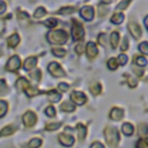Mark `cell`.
<instances>
[{"label": "cell", "instance_id": "cell-44", "mask_svg": "<svg viewBox=\"0 0 148 148\" xmlns=\"http://www.w3.org/2000/svg\"><path fill=\"white\" fill-rule=\"evenodd\" d=\"M58 88H59V90H61V91H66V90H68V88H69V86H68V83H65V82H61V83H59V86H58Z\"/></svg>", "mask_w": 148, "mask_h": 148}, {"label": "cell", "instance_id": "cell-15", "mask_svg": "<svg viewBox=\"0 0 148 148\" xmlns=\"http://www.w3.org/2000/svg\"><path fill=\"white\" fill-rule=\"evenodd\" d=\"M18 43H20V37H18L17 34H13V35L9 36L8 39H7V44H8L9 47H15Z\"/></svg>", "mask_w": 148, "mask_h": 148}, {"label": "cell", "instance_id": "cell-9", "mask_svg": "<svg viewBox=\"0 0 148 148\" xmlns=\"http://www.w3.org/2000/svg\"><path fill=\"white\" fill-rule=\"evenodd\" d=\"M128 30H130L131 35H132L135 39L140 38L141 35H142V31H141L140 25H139L138 23H135V22H130V23H128Z\"/></svg>", "mask_w": 148, "mask_h": 148}, {"label": "cell", "instance_id": "cell-36", "mask_svg": "<svg viewBox=\"0 0 148 148\" xmlns=\"http://www.w3.org/2000/svg\"><path fill=\"white\" fill-rule=\"evenodd\" d=\"M30 77L32 79V80H35V81H39L40 80V77H42V74H40V71L39 69H36L35 72H32L31 74H30Z\"/></svg>", "mask_w": 148, "mask_h": 148}, {"label": "cell", "instance_id": "cell-16", "mask_svg": "<svg viewBox=\"0 0 148 148\" xmlns=\"http://www.w3.org/2000/svg\"><path fill=\"white\" fill-rule=\"evenodd\" d=\"M121 131H123V133L125 134V135H132L133 133H134V127H133V125L132 124H130V123H125V124H123V127H121Z\"/></svg>", "mask_w": 148, "mask_h": 148}, {"label": "cell", "instance_id": "cell-43", "mask_svg": "<svg viewBox=\"0 0 148 148\" xmlns=\"http://www.w3.org/2000/svg\"><path fill=\"white\" fill-rule=\"evenodd\" d=\"M105 39H106V35L105 34H99V36H98V43L101 45H105Z\"/></svg>", "mask_w": 148, "mask_h": 148}, {"label": "cell", "instance_id": "cell-47", "mask_svg": "<svg viewBox=\"0 0 148 148\" xmlns=\"http://www.w3.org/2000/svg\"><path fill=\"white\" fill-rule=\"evenodd\" d=\"M90 148H104V146L101 143V142H98V141H96V142H94V143H91V146H90Z\"/></svg>", "mask_w": 148, "mask_h": 148}, {"label": "cell", "instance_id": "cell-3", "mask_svg": "<svg viewBox=\"0 0 148 148\" xmlns=\"http://www.w3.org/2000/svg\"><path fill=\"white\" fill-rule=\"evenodd\" d=\"M47 40L51 44H64L67 40V32L65 30H51L47 34Z\"/></svg>", "mask_w": 148, "mask_h": 148}, {"label": "cell", "instance_id": "cell-2", "mask_svg": "<svg viewBox=\"0 0 148 148\" xmlns=\"http://www.w3.org/2000/svg\"><path fill=\"white\" fill-rule=\"evenodd\" d=\"M104 135H105V140L108 142V145L111 147V148H116L118 142H119V132L117 128L114 127H110L108 126L105 130H104Z\"/></svg>", "mask_w": 148, "mask_h": 148}, {"label": "cell", "instance_id": "cell-40", "mask_svg": "<svg viewBox=\"0 0 148 148\" xmlns=\"http://www.w3.org/2000/svg\"><path fill=\"white\" fill-rule=\"evenodd\" d=\"M125 76H126V79H127V82H128V86L130 87H132V88H134V87H136V80L135 79H133L132 76H128L127 74H125Z\"/></svg>", "mask_w": 148, "mask_h": 148}, {"label": "cell", "instance_id": "cell-14", "mask_svg": "<svg viewBox=\"0 0 148 148\" xmlns=\"http://www.w3.org/2000/svg\"><path fill=\"white\" fill-rule=\"evenodd\" d=\"M36 65H37V58H36V57H29L28 59H25V61H24V64H23V67H24V69L30 71V69H32Z\"/></svg>", "mask_w": 148, "mask_h": 148}, {"label": "cell", "instance_id": "cell-10", "mask_svg": "<svg viewBox=\"0 0 148 148\" xmlns=\"http://www.w3.org/2000/svg\"><path fill=\"white\" fill-rule=\"evenodd\" d=\"M80 15L86 20V21H90L94 17V8L90 6H84L81 8L80 10Z\"/></svg>", "mask_w": 148, "mask_h": 148}, {"label": "cell", "instance_id": "cell-5", "mask_svg": "<svg viewBox=\"0 0 148 148\" xmlns=\"http://www.w3.org/2000/svg\"><path fill=\"white\" fill-rule=\"evenodd\" d=\"M20 66H21V60H20L18 56H13L9 58V60L6 65V69L10 71V72H15L20 68Z\"/></svg>", "mask_w": 148, "mask_h": 148}, {"label": "cell", "instance_id": "cell-50", "mask_svg": "<svg viewBox=\"0 0 148 148\" xmlns=\"http://www.w3.org/2000/svg\"><path fill=\"white\" fill-rule=\"evenodd\" d=\"M145 24H146V27H147V29H148V15H147L146 18H145Z\"/></svg>", "mask_w": 148, "mask_h": 148}, {"label": "cell", "instance_id": "cell-48", "mask_svg": "<svg viewBox=\"0 0 148 148\" xmlns=\"http://www.w3.org/2000/svg\"><path fill=\"white\" fill-rule=\"evenodd\" d=\"M17 15H18L20 18H29V15L27 13H24V12H18Z\"/></svg>", "mask_w": 148, "mask_h": 148}, {"label": "cell", "instance_id": "cell-11", "mask_svg": "<svg viewBox=\"0 0 148 148\" xmlns=\"http://www.w3.org/2000/svg\"><path fill=\"white\" fill-rule=\"evenodd\" d=\"M86 50H87V56L90 59L95 58L97 56V53H98V49H97V46H96V44L94 42H88L87 45H86Z\"/></svg>", "mask_w": 148, "mask_h": 148}, {"label": "cell", "instance_id": "cell-23", "mask_svg": "<svg viewBox=\"0 0 148 148\" xmlns=\"http://www.w3.org/2000/svg\"><path fill=\"white\" fill-rule=\"evenodd\" d=\"M123 21H124V15H123L121 13H116V14H113L112 17H111V22L114 23V24H119V23H121Z\"/></svg>", "mask_w": 148, "mask_h": 148}, {"label": "cell", "instance_id": "cell-37", "mask_svg": "<svg viewBox=\"0 0 148 148\" xmlns=\"http://www.w3.org/2000/svg\"><path fill=\"white\" fill-rule=\"evenodd\" d=\"M45 113H46V116H49V117H54V116H56V109H54L52 105H50V106H47V108L45 109Z\"/></svg>", "mask_w": 148, "mask_h": 148}, {"label": "cell", "instance_id": "cell-34", "mask_svg": "<svg viewBox=\"0 0 148 148\" xmlns=\"http://www.w3.org/2000/svg\"><path fill=\"white\" fill-rule=\"evenodd\" d=\"M117 60V62H118V65H125L126 62H127V60H128V58H127V56L126 54H119L118 56V58L116 59Z\"/></svg>", "mask_w": 148, "mask_h": 148}, {"label": "cell", "instance_id": "cell-22", "mask_svg": "<svg viewBox=\"0 0 148 148\" xmlns=\"http://www.w3.org/2000/svg\"><path fill=\"white\" fill-rule=\"evenodd\" d=\"M40 145H42V140H40L39 138H34V139H31V140L28 142L27 147H28V148H38Z\"/></svg>", "mask_w": 148, "mask_h": 148}, {"label": "cell", "instance_id": "cell-17", "mask_svg": "<svg viewBox=\"0 0 148 148\" xmlns=\"http://www.w3.org/2000/svg\"><path fill=\"white\" fill-rule=\"evenodd\" d=\"M47 97H49V101H50V102L56 103V102L60 101L61 95H60L59 92H57L56 90H51V91H49V92H47Z\"/></svg>", "mask_w": 148, "mask_h": 148}, {"label": "cell", "instance_id": "cell-19", "mask_svg": "<svg viewBox=\"0 0 148 148\" xmlns=\"http://www.w3.org/2000/svg\"><path fill=\"white\" fill-rule=\"evenodd\" d=\"M118 42H119V34H118V31H113L110 36V44H111L112 49H116L118 46Z\"/></svg>", "mask_w": 148, "mask_h": 148}, {"label": "cell", "instance_id": "cell-4", "mask_svg": "<svg viewBox=\"0 0 148 148\" xmlns=\"http://www.w3.org/2000/svg\"><path fill=\"white\" fill-rule=\"evenodd\" d=\"M73 27H72V36L74 40H80L83 38L84 36V29L81 22H79L77 20H73L72 21Z\"/></svg>", "mask_w": 148, "mask_h": 148}, {"label": "cell", "instance_id": "cell-41", "mask_svg": "<svg viewBox=\"0 0 148 148\" xmlns=\"http://www.w3.org/2000/svg\"><path fill=\"white\" fill-rule=\"evenodd\" d=\"M83 46H84V45H83V43H79V44L75 46V52H76L79 56L83 53V49H84Z\"/></svg>", "mask_w": 148, "mask_h": 148}, {"label": "cell", "instance_id": "cell-1", "mask_svg": "<svg viewBox=\"0 0 148 148\" xmlns=\"http://www.w3.org/2000/svg\"><path fill=\"white\" fill-rule=\"evenodd\" d=\"M16 89L18 91H24L29 97H32V96H36L38 95L40 91L34 87H31L29 84V82L24 79V77H20L17 81H16Z\"/></svg>", "mask_w": 148, "mask_h": 148}, {"label": "cell", "instance_id": "cell-29", "mask_svg": "<svg viewBox=\"0 0 148 148\" xmlns=\"http://www.w3.org/2000/svg\"><path fill=\"white\" fill-rule=\"evenodd\" d=\"M136 148H148V138H142L136 142Z\"/></svg>", "mask_w": 148, "mask_h": 148}, {"label": "cell", "instance_id": "cell-6", "mask_svg": "<svg viewBox=\"0 0 148 148\" xmlns=\"http://www.w3.org/2000/svg\"><path fill=\"white\" fill-rule=\"evenodd\" d=\"M22 120H23V124L27 126V127H31L36 124V120H37V117L36 114L32 112V111H27L23 117H22Z\"/></svg>", "mask_w": 148, "mask_h": 148}, {"label": "cell", "instance_id": "cell-30", "mask_svg": "<svg viewBox=\"0 0 148 148\" xmlns=\"http://www.w3.org/2000/svg\"><path fill=\"white\" fill-rule=\"evenodd\" d=\"M7 109H8V105L5 101H0V118L3 117L7 112Z\"/></svg>", "mask_w": 148, "mask_h": 148}, {"label": "cell", "instance_id": "cell-25", "mask_svg": "<svg viewBox=\"0 0 148 148\" xmlns=\"http://www.w3.org/2000/svg\"><path fill=\"white\" fill-rule=\"evenodd\" d=\"M75 12V8L74 7H62L60 10H58V14H61V15H68V14H72Z\"/></svg>", "mask_w": 148, "mask_h": 148}, {"label": "cell", "instance_id": "cell-24", "mask_svg": "<svg viewBox=\"0 0 148 148\" xmlns=\"http://www.w3.org/2000/svg\"><path fill=\"white\" fill-rule=\"evenodd\" d=\"M89 89H90V91H91L92 95H98L101 92V90H102V86L98 82H96V83H92L89 87Z\"/></svg>", "mask_w": 148, "mask_h": 148}, {"label": "cell", "instance_id": "cell-27", "mask_svg": "<svg viewBox=\"0 0 148 148\" xmlns=\"http://www.w3.org/2000/svg\"><path fill=\"white\" fill-rule=\"evenodd\" d=\"M45 14H46L45 8H43V7H38V8L36 9L35 14H34V17H35V18H40V17H43Z\"/></svg>", "mask_w": 148, "mask_h": 148}, {"label": "cell", "instance_id": "cell-8", "mask_svg": "<svg viewBox=\"0 0 148 148\" xmlns=\"http://www.w3.org/2000/svg\"><path fill=\"white\" fill-rule=\"evenodd\" d=\"M71 98H72V101H73L75 104H77V105H82V104H84V103L87 102L86 95H84L83 92H81V91H73V92L71 94Z\"/></svg>", "mask_w": 148, "mask_h": 148}, {"label": "cell", "instance_id": "cell-20", "mask_svg": "<svg viewBox=\"0 0 148 148\" xmlns=\"http://www.w3.org/2000/svg\"><path fill=\"white\" fill-rule=\"evenodd\" d=\"M60 109L65 112H72L75 110V104L72 103V102H64L61 105H60Z\"/></svg>", "mask_w": 148, "mask_h": 148}, {"label": "cell", "instance_id": "cell-51", "mask_svg": "<svg viewBox=\"0 0 148 148\" xmlns=\"http://www.w3.org/2000/svg\"><path fill=\"white\" fill-rule=\"evenodd\" d=\"M1 53H2V52H1V50H0V56H1Z\"/></svg>", "mask_w": 148, "mask_h": 148}, {"label": "cell", "instance_id": "cell-18", "mask_svg": "<svg viewBox=\"0 0 148 148\" xmlns=\"http://www.w3.org/2000/svg\"><path fill=\"white\" fill-rule=\"evenodd\" d=\"M15 132V126L14 125H8L6 127H3L1 131H0V136H7V135H10Z\"/></svg>", "mask_w": 148, "mask_h": 148}, {"label": "cell", "instance_id": "cell-33", "mask_svg": "<svg viewBox=\"0 0 148 148\" xmlns=\"http://www.w3.org/2000/svg\"><path fill=\"white\" fill-rule=\"evenodd\" d=\"M60 126H61V123H51V124H47L45 126V130H47V131H54V130H58Z\"/></svg>", "mask_w": 148, "mask_h": 148}, {"label": "cell", "instance_id": "cell-26", "mask_svg": "<svg viewBox=\"0 0 148 148\" xmlns=\"http://www.w3.org/2000/svg\"><path fill=\"white\" fill-rule=\"evenodd\" d=\"M147 134H148V125L140 124L139 125V135L140 136H146Z\"/></svg>", "mask_w": 148, "mask_h": 148}, {"label": "cell", "instance_id": "cell-49", "mask_svg": "<svg viewBox=\"0 0 148 148\" xmlns=\"http://www.w3.org/2000/svg\"><path fill=\"white\" fill-rule=\"evenodd\" d=\"M5 9H6V3H5L3 1H0V14L3 13Z\"/></svg>", "mask_w": 148, "mask_h": 148}, {"label": "cell", "instance_id": "cell-35", "mask_svg": "<svg viewBox=\"0 0 148 148\" xmlns=\"http://www.w3.org/2000/svg\"><path fill=\"white\" fill-rule=\"evenodd\" d=\"M57 23H58V21L56 20V18H49V20H46L45 22H44V24L46 25V27H49V28H54L56 25H57Z\"/></svg>", "mask_w": 148, "mask_h": 148}, {"label": "cell", "instance_id": "cell-31", "mask_svg": "<svg viewBox=\"0 0 148 148\" xmlns=\"http://www.w3.org/2000/svg\"><path fill=\"white\" fill-rule=\"evenodd\" d=\"M108 67H109V69H111V71L117 69V67H118V62H117V60H116L114 58L109 59V61H108Z\"/></svg>", "mask_w": 148, "mask_h": 148}, {"label": "cell", "instance_id": "cell-21", "mask_svg": "<svg viewBox=\"0 0 148 148\" xmlns=\"http://www.w3.org/2000/svg\"><path fill=\"white\" fill-rule=\"evenodd\" d=\"M76 130H77V135H79V139L80 140H83L86 138V134H87V128L84 125L82 124H77L76 125Z\"/></svg>", "mask_w": 148, "mask_h": 148}, {"label": "cell", "instance_id": "cell-39", "mask_svg": "<svg viewBox=\"0 0 148 148\" xmlns=\"http://www.w3.org/2000/svg\"><path fill=\"white\" fill-rule=\"evenodd\" d=\"M130 3H131V1H128V0L119 2V3H118V6H117V10H124V9H125Z\"/></svg>", "mask_w": 148, "mask_h": 148}, {"label": "cell", "instance_id": "cell-7", "mask_svg": "<svg viewBox=\"0 0 148 148\" xmlns=\"http://www.w3.org/2000/svg\"><path fill=\"white\" fill-rule=\"evenodd\" d=\"M47 69H49V72H50L53 76L59 77V76H64V75H65L64 69L61 68V66H60L58 62H51V64L49 65Z\"/></svg>", "mask_w": 148, "mask_h": 148}, {"label": "cell", "instance_id": "cell-45", "mask_svg": "<svg viewBox=\"0 0 148 148\" xmlns=\"http://www.w3.org/2000/svg\"><path fill=\"white\" fill-rule=\"evenodd\" d=\"M6 90H7V87H6L5 80H0V94H3Z\"/></svg>", "mask_w": 148, "mask_h": 148}, {"label": "cell", "instance_id": "cell-13", "mask_svg": "<svg viewBox=\"0 0 148 148\" xmlns=\"http://www.w3.org/2000/svg\"><path fill=\"white\" fill-rule=\"evenodd\" d=\"M123 117H124V111H123L121 109L116 108V106L111 109V111H110V118H111L112 120L118 121V120L123 119Z\"/></svg>", "mask_w": 148, "mask_h": 148}, {"label": "cell", "instance_id": "cell-46", "mask_svg": "<svg viewBox=\"0 0 148 148\" xmlns=\"http://www.w3.org/2000/svg\"><path fill=\"white\" fill-rule=\"evenodd\" d=\"M133 71L135 72V74H136L138 76H141V75H142V73H143V71H142L141 68H138L136 66H133Z\"/></svg>", "mask_w": 148, "mask_h": 148}, {"label": "cell", "instance_id": "cell-42", "mask_svg": "<svg viewBox=\"0 0 148 148\" xmlns=\"http://www.w3.org/2000/svg\"><path fill=\"white\" fill-rule=\"evenodd\" d=\"M120 49H121V51H126V50L128 49V39H127L126 37H124L123 43H121V45H120Z\"/></svg>", "mask_w": 148, "mask_h": 148}, {"label": "cell", "instance_id": "cell-12", "mask_svg": "<svg viewBox=\"0 0 148 148\" xmlns=\"http://www.w3.org/2000/svg\"><path fill=\"white\" fill-rule=\"evenodd\" d=\"M59 142L62 145V146H66V147H71L74 145V138L72 135H68L66 133H62L60 134L59 136Z\"/></svg>", "mask_w": 148, "mask_h": 148}, {"label": "cell", "instance_id": "cell-32", "mask_svg": "<svg viewBox=\"0 0 148 148\" xmlns=\"http://www.w3.org/2000/svg\"><path fill=\"white\" fill-rule=\"evenodd\" d=\"M139 51L143 54H148V42H142L139 44Z\"/></svg>", "mask_w": 148, "mask_h": 148}, {"label": "cell", "instance_id": "cell-38", "mask_svg": "<svg viewBox=\"0 0 148 148\" xmlns=\"http://www.w3.org/2000/svg\"><path fill=\"white\" fill-rule=\"evenodd\" d=\"M135 62H136V65L143 67V66L147 65V59H146L145 57H138V58L135 59Z\"/></svg>", "mask_w": 148, "mask_h": 148}, {"label": "cell", "instance_id": "cell-28", "mask_svg": "<svg viewBox=\"0 0 148 148\" xmlns=\"http://www.w3.org/2000/svg\"><path fill=\"white\" fill-rule=\"evenodd\" d=\"M52 53H53L56 57L61 58V57H64V56L66 54V51H65L64 49H61V47H56V49H52Z\"/></svg>", "mask_w": 148, "mask_h": 148}]
</instances>
